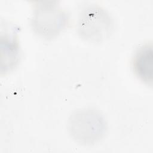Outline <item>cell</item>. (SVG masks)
Segmentation results:
<instances>
[{
  "instance_id": "2",
  "label": "cell",
  "mask_w": 153,
  "mask_h": 153,
  "mask_svg": "<svg viewBox=\"0 0 153 153\" xmlns=\"http://www.w3.org/2000/svg\"><path fill=\"white\" fill-rule=\"evenodd\" d=\"M152 45L145 44L136 51L133 61V71L136 76L144 82L152 83Z\"/></svg>"
},
{
  "instance_id": "1",
  "label": "cell",
  "mask_w": 153,
  "mask_h": 153,
  "mask_svg": "<svg viewBox=\"0 0 153 153\" xmlns=\"http://www.w3.org/2000/svg\"><path fill=\"white\" fill-rule=\"evenodd\" d=\"M66 16L56 5H36L32 19L35 31L45 38L57 35L65 27Z\"/></svg>"
},
{
  "instance_id": "3",
  "label": "cell",
  "mask_w": 153,
  "mask_h": 153,
  "mask_svg": "<svg viewBox=\"0 0 153 153\" xmlns=\"http://www.w3.org/2000/svg\"><path fill=\"white\" fill-rule=\"evenodd\" d=\"M105 19L106 17L102 19L100 14H85L81 20L79 24L81 33L86 35V37L89 39L102 38L105 33L106 34V32L110 27L109 23H107L109 21Z\"/></svg>"
}]
</instances>
